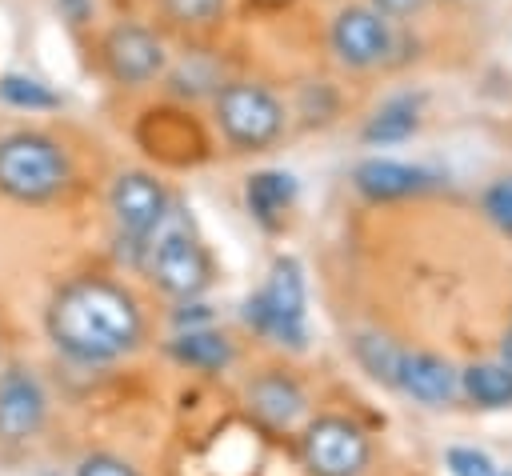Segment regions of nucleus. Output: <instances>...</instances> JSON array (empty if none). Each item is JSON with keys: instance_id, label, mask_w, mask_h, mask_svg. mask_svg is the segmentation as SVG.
Listing matches in <instances>:
<instances>
[{"instance_id": "15", "label": "nucleus", "mask_w": 512, "mask_h": 476, "mask_svg": "<svg viewBox=\"0 0 512 476\" xmlns=\"http://www.w3.org/2000/svg\"><path fill=\"white\" fill-rule=\"evenodd\" d=\"M168 352H172V360H180L184 368H196V372H224L232 364V340L212 328L176 332Z\"/></svg>"}, {"instance_id": "24", "label": "nucleus", "mask_w": 512, "mask_h": 476, "mask_svg": "<svg viewBox=\"0 0 512 476\" xmlns=\"http://www.w3.org/2000/svg\"><path fill=\"white\" fill-rule=\"evenodd\" d=\"M76 476H140V472L128 460L112 456V452H92L76 464Z\"/></svg>"}, {"instance_id": "18", "label": "nucleus", "mask_w": 512, "mask_h": 476, "mask_svg": "<svg viewBox=\"0 0 512 476\" xmlns=\"http://www.w3.org/2000/svg\"><path fill=\"white\" fill-rule=\"evenodd\" d=\"M0 104L20 108V112H52V108H60V92H52L40 76L4 72L0 76Z\"/></svg>"}, {"instance_id": "10", "label": "nucleus", "mask_w": 512, "mask_h": 476, "mask_svg": "<svg viewBox=\"0 0 512 476\" xmlns=\"http://www.w3.org/2000/svg\"><path fill=\"white\" fill-rule=\"evenodd\" d=\"M108 208L128 240H144L168 212V192L152 172H120L108 188Z\"/></svg>"}, {"instance_id": "19", "label": "nucleus", "mask_w": 512, "mask_h": 476, "mask_svg": "<svg viewBox=\"0 0 512 476\" xmlns=\"http://www.w3.org/2000/svg\"><path fill=\"white\" fill-rule=\"evenodd\" d=\"M356 360L368 368V376H376V380H384V384H396L404 352H400L388 336L364 332V336H356Z\"/></svg>"}, {"instance_id": "5", "label": "nucleus", "mask_w": 512, "mask_h": 476, "mask_svg": "<svg viewBox=\"0 0 512 476\" xmlns=\"http://www.w3.org/2000/svg\"><path fill=\"white\" fill-rule=\"evenodd\" d=\"M216 124L236 152H260L284 132V104L252 80H228L216 88Z\"/></svg>"}, {"instance_id": "9", "label": "nucleus", "mask_w": 512, "mask_h": 476, "mask_svg": "<svg viewBox=\"0 0 512 476\" xmlns=\"http://www.w3.org/2000/svg\"><path fill=\"white\" fill-rule=\"evenodd\" d=\"M48 420V392L32 368L12 364L0 372V444H24L40 436Z\"/></svg>"}, {"instance_id": "25", "label": "nucleus", "mask_w": 512, "mask_h": 476, "mask_svg": "<svg viewBox=\"0 0 512 476\" xmlns=\"http://www.w3.org/2000/svg\"><path fill=\"white\" fill-rule=\"evenodd\" d=\"M428 0H368V8H376L384 20H408V16H416L420 8H424Z\"/></svg>"}, {"instance_id": "17", "label": "nucleus", "mask_w": 512, "mask_h": 476, "mask_svg": "<svg viewBox=\"0 0 512 476\" xmlns=\"http://www.w3.org/2000/svg\"><path fill=\"white\" fill-rule=\"evenodd\" d=\"M460 388L480 408H508L512 404V368L508 364H472L460 372Z\"/></svg>"}, {"instance_id": "23", "label": "nucleus", "mask_w": 512, "mask_h": 476, "mask_svg": "<svg viewBox=\"0 0 512 476\" xmlns=\"http://www.w3.org/2000/svg\"><path fill=\"white\" fill-rule=\"evenodd\" d=\"M484 212H488L504 232H512V176L496 180V184L484 192Z\"/></svg>"}, {"instance_id": "22", "label": "nucleus", "mask_w": 512, "mask_h": 476, "mask_svg": "<svg viewBox=\"0 0 512 476\" xmlns=\"http://www.w3.org/2000/svg\"><path fill=\"white\" fill-rule=\"evenodd\" d=\"M448 468H452V476H512V472L496 468L492 456H484L480 448H452Z\"/></svg>"}, {"instance_id": "21", "label": "nucleus", "mask_w": 512, "mask_h": 476, "mask_svg": "<svg viewBox=\"0 0 512 476\" xmlns=\"http://www.w3.org/2000/svg\"><path fill=\"white\" fill-rule=\"evenodd\" d=\"M164 4V12L176 20V24H184V28H208V24H216L220 16H224V8H228V0H160Z\"/></svg>"}, {"instance_id": "1", "label": "nucleus", "mask_w": 512, "mask_h": 476, "mask_svg": "<svg viewBox=\"0 0 512 476\" xmlns=\"http://www.w3.org/2000/svg\"><path fill=\"white\" fill-rule=\"evenodd\" d=\"M48 340L76 364H112L144 340V316L128 288L104 276L64 284L44 316Z\"/></svg>"}, {"instance_id": "3", "label": "nucleus", "mask_w": 512, "mask_h": 476, "mask_svg": "<svg viewBox=\"0 0 512 476\" xmlns=\"http://www.w3.org/2000/svg\"><path fill=\"white\" fill-rule=\"evenodd\" d=\"M144 252H148V276L168 292V296H180V300H192L208 288L212 280V260H208V248L196 240L192 224L168 204L164 220L144 236Z\"/></svg>"}, {"instance_id": "20", "label": "nucleus", "mask_w": 512, "mask_h": 476, "mask_svg": "<svg viewBox=\"0 0 512 476\" xmlns=\"http://www.w3.org/2000/svg\"><path fill=\"white\" fill-rule=\"evenodd\" d=\"M168 88L176 96H200V92H216L220 88V76H216V64L200 60V56H188L180 60L172 72H168Z\"/></svg>"}, {"instance_id": "4", "label": "nucleus", "mask_w": 512, "mask_h": 476, "mask_svg": "<svg viewBox=\"0 0 512 476\" xmlns=\"http://www.w3.org/2000/svg\"><path fill=\"white\" fill-rule=\"evenodd\" d=\"M304 268L292 256H280L268 268V280L244 300V324L252 332H260L264 340L280 344V348H304L308 340V324H304Z\"/></svg>"}, {"instance_id": "16", "label": "nucleus", "mask_w": 512, "mask_h": 476, "mask_svg": "<svg viewBox=\"0 0 512 476\" xmlns=\"http://www.w3.org/2000/svg\"><path fill=\"white\" fill-rule=\"evenodd\" d=\"M420 128V104L412 96H396L388 104H380L368 124H364V140L368 144H400Z\"/></svg>"}, {"instance_id": "8", "label": "nucleus", "mask_w": 512, "mask_h": 476, "mask_svg": "<svg viewBox=\"0 0 512 476\" xmlns=\"http://www.w3.org/2000/svg\"><path fill=\"white\" fill-rule=\"evenodd\" d=\"M332 52L340 64L348 68H376L392 56L396 36H392V20H384L376 8L368 4H348L336 12L332 28H328Z\"/></svg>"}, {"instance_id": "2", "label": "nucleus", "mask_w": 512, "mask_h": 476, "mask_svg": "<svg viewBox=\"0 0 512 476\" xmlns=\"http://www.w3.org/2000/svg\"><path fill=\"white\" fill-rule=\"evenodd\" d=\"M72 180L68 152L44 132L0 136V192L16 204H48Z\"/></svg>"}, {"instance_id": "7", "label": "nucleus", "mask_w": 512, "mask_h": 476, "mask_svg": "<svg viewBox=\"0 0 512 476\" xmlns=\"http://www.w3.org/2000/svg\"><path fill=\"white\" fill-rule=\"evenodd\" d=\"M100 56H104L108 76L116 84H124V88H144L156 76H164V68H168L164 40L152 28H144V24H116V28H108V36L100 44Z\"/></svg>"}, {"instance_id": "6", "label": "nucleus", "mask_w": 512, "mask_h": 476, "mask_svg": "<svg viewBox=\"0 0 512 476\" xmlns=\"http://www.w3.org/2000/svg\"><path fill=\"white\" fill-rule=\"evenodd\" d=\"M300 456L312 476H360L368 468L372 444L360 424L344 416H320L304 428Z\"/></svg>"}, {"instance_id": "13", "label": "nucleus", "mask_w": 512, "mask_h": 476, "mask_svg": "<svg viewBox=\"0 0 512 476\" xmlns=\"http://www.w3.org/2000/svg\"><path fill=\"white\" fill-rule=\"evenodd\" d=\"M352 184L364 200H400V196H412L428 184V176L404 160H384V156H372L364 164H356L352 172Z\"/></svg>"}, {"instance_id": "14", "label": "nucleus", "mask_w": 512, "mask_h": 476, "mask_svg": "<svg viewBox=\"0 0 512 476\" xmlns=\"http://www.w3.org/2000/svg\"><path fill=\"white\" fill-rule=\"evenodd\" d=\"M292 200H296V180L288 172L264 168V172H252L244 184V204H248L252 220H260L264 228H276L284 220V212L292 208Z\"/></svg>"}, {"instance_id": "27", "label": "nucleus", "mask_w": 512, "mask_h": 476, "mask_svg": "<svg viewBox=\"0 0 512 476\" xmlns=\"http://www.w3.org/2000/svg\"><path fill=\"white\" fill-rule=\"evenodd\" d=\"M504 364L512 368V328H508V336H504Z\"/></svg>"}, {"instance_id": "12", "label": "nucleus", "mask_w": 512, "mask_h": 476, "mask_svg": "<svg viewBox=\"0 0 512 476\" xmlns=\"http://www.w3.org/2000/svg\"><path fill=\"white\" fill-rule=\"evenodd\" d=\"M304 388L284 376V372H264L248 384V408L268 424V428H288L304 416Z\"/></svg>"}, {"instance_id": "11", "label": "nucleus", "mask_w": 512, "mask_h": 476, "mask_svg": "<svg viewBox=\"0 0 512 476\" xmlns=\"http://www.w3.org/2000/svg\"><path fill=\"white\" fill-rule=\"evenodd\" d=\"M396 384L408 396H416L420 404H448L456 396V388H460V376H456V368L448 360H440L432 352H404Z\"/></svg>"}, {"instance_id": "26", "label": "nucleus", "mask_w": 512, "mask_h": 476, "mask_svg": "<svg viewBox=\"0 0 512 476\" xmlns=\"http://www.w3.org/2000/svg\"><path fill=\"white\" fill-rule=\"evenodd\" d=\"M56 12L68 24H88L92 20V0H56Z\"/></svg>"}]
</instances>
